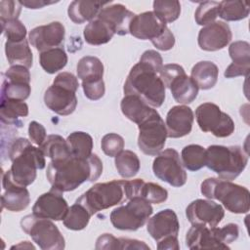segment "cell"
Listing matches in <instances>:
<instances>
[{
  "label": "cell",
  "mask_w": 250,
  "mask_h": 250,
  "mask_svg": "<svg viewBox=\"0 0 250 250\" xmlns=\"http://www.w3.org/2000/svg\"><path fill=\"white\" fill-rule=\"evenodd\" d=\"M83 35L85 41L88 44L93 46H100L109 42L112 39L114 33L106 23L96 18L85 26Z\"/></svg>",
  "instance_id": "29"
},
{
  "label": "cell",
  "mask_w": 250,
  "mask_h": 250,
  "mask_svg": "<svg viewBox=\"0 0 250 250\" xmlns=\"http://www.w3.org/2000/svg\"><path fill=\"white\" fill-rule=\"evenodd\" d=\"M3 78L12 81L30 83V72L23 65H11L3 74Z\"/></svg>",
  "instance_id": "48"
},
{
  "label": "cell",
  "mask_w": 250,
  "mask_h": 250,
  "mask_svg": "<svg viewBox=\"0 0 250 250\" xmlns=\"http://www.w3.org/2000/svg\"><path fill=\"white\" fill-rule=\"evenodd\" d=\"M5 192L1 196L2 209L12 212H21L30 203L29 191L26 187H19L13 184H2Z\"/></svg>",
  "instance_id": "23"
},
{
  "label": "cell",
  "mask_w": 250,
  "mask_h": 250,
  "mask_svg": "<svg viewBox=\"0 0 250 250\" xmlns=\"http://www.w3.org/2000/svg\"><path fill=\"white\" fill-rule=\"evenodd\" d=\"M11 168L3 174L2 184L27 187L36 179V171L46 166L45 155L40 147L24 138L16 139L9 149Z\"/></svg>",
  "instance_id": "2"
},
{
  "label": "cell",
  "mask_w": 250,
  "mask_h": 250,
  "mask_svg": "<svg viewBox=\"0 0 250 250\" xmlns=\"http://www.w3.org/2000/svg\"><path fill=\"white\" fill-rule=\"evenodd\" d=\"M152 171L156 178L172 187L180 188L187 183V172L179 152L174 148H167L156 155Z\"/></svg>",
  "instance_id": "12"
},
{
  "label": "cell",
  "mask_w": 250,
  "mask_h": 250,
  "mask_svg": "<svg viewBox=\"0 0 250 250\" xmlns=\"http://www.w3.org/2000/svg\"><path fill=\"white\" fill-rule=\"evenodd\" d=\"M79 83L77 77L70 72L59 73L53 84L45 91L44 103L55 113L62 116L71 114L77 106L76 91Z\"/></svg>",
  "instance_id": "6"
},
{
  "label": "cell",
  "mask_w": 250,
  "mask_h": 250,
  "mask_svg": "<svg viewBox=\"0 0 250 250\" xmlns=\"http://www.w3.org/2000/svg\"><path fill=\"white\" fill-rule=\"evenodd\" d=\"M200 190L205 197L219 200L230 213L245 214L249 211V190L231 181L207 178L201 183Z\"/></svg>",
  "instance_id": "4"
},
{
  "label": "cell",
  "mask_w": 250,
  "mask_h": 250,
  "mask_svg": "<svg viewBox=\"0 0 250 250\" xmlns=\"http://www.w3.org/2000/svg\"><path fill=\"white\" fill-rule=\"evenodd\" d=\"M21 11V4L20 1L2 0L0 2V21H6L18 19Z\"/></svg>",
  "instance_id": "45"
},
{
  "label": "cell",
  "mask_w": 250,
  "mask_h": 250,
  "mask_svg": "<svg viewBox=\"0 0 250 250\" xmlns=\"http://www.w3.org/2000/svg\"><path fill=\"white\" fill-rule=\"evenodd\" d=\"M219 14V2L205 1L201 2L197 7L194 19L198 25H208L215 21Z\"/></svg>",
  "instance_id": "42"
},
{
  "label": "cell",
  "mask_w": 250,
  "mask_h": 250,
  "mask_svg": "<svg viewBox=\"0 0 250 250\" xmlns=\"http://www.w3.org/2000/svg\"><path fill=\"white\" fill-rule=\"evenodd\" d=\"M178 236L169 235L159 241H157V249L159 250H179L180 244L178 241Z\"/></svg>",
  "instance_id": "54"
},
{
  "label": "cell",
  "mask_w": 250,
  "mask_h": 250,
  "mask_svg": "<svg viewBox=\"0 0 250 250\" xmlns=\"http://www.w3.org/2000/svg\"><path fill=\"white\" fill-rule=\"evenodd\" d=\"M126 180H112L98 183L81 194L75 202L83 205L93 216L127 200L125 192Z\"/></svg>",
  "instance_id": "7"
},
{
  "label": "cell",
  "mask_w": 250,
  "mask_h": 250,
  "mask_svg": "<svg viewBox=\"0 0 250 250\" xmlns=\"http://www.w3.org/2000/svg\"><path fill=\"white\" fill-rule=\"evenodd\" d=\"M28 248V249H35L34 245H32L31 243H29V241H22L21 242L20 244L18 245H14L11 247V249H14V248Z\"/></svg>",
  "instance_id": "56"
},
{
  "label": "cell",
  "mask_w": 250,
  "mask_h": 250,
  "mask_svg": "<svg viewBox=\"0 0 250 250\" xmlns=\"http://www.w3.org/2000/svg\"><path fill=\"white\" fill-rule=\"evenodd\" d=\"M31 93L30 83L12 81L3 78L1 87V99L25 101Z\"/></svg>",
  "instance_id": "39"
},
{
  "label": "cell",
  "mask_w": 250,
  "mask_h": 250,
  "mask_svg": "<svg viewBox=\"0 0 250 250\" xmlns=\"http://www.w3.org/2000/svg\"><path fill=\"white\" fill-rule=\"evenodd\" d=\"M108 2H99V1H84L75 0L72 1L67 10L68 18L74 23H83L85 21H92L95 20L101 10Z\"/></svg>",
  "instance_id": "24"
},
{
  "label": "cell",
  "mask_w": 250,
  "mask_h": 250,
  "mask_svg": "<svg viewBox=\"0 0 250 250\" xmlns=\"http://www.w3.org/2000/svg\"><path fill=\"white\" fill-rule=\"evenodd\" d=\"M153 13L165 23L175 21L181 14V4L177 0H156Z\"/></svg>",
  "instance_id": "40"
},
{
  "label": "cell",
  "mask_w": 250,
  "mask_h": 250,
  "mask_svg": "<svg viewBox=\"0 0 250 250\" xmlns=\"http://www.w3.org/2000/svg\"><path fill=\"white\" fill-rule=\"evenodd\" d=\"M2 32L9 42H21L25 39L26 36V27L19 20H10L1 22Z\"/></svg>",
  "instance_id": "43"
},
{
  "label": "cell",
  "mask_w": 250,
  "mask_h": 250,
  "mask_svg": "<svg viewBox=\"0 0 250 250\" xmlns=\"http://www.w3.org/2000/svg\"><path fill=\"white\" fill-rule=\"evenodd\" d=\"M206 148L199 145H188L182 149L183 166L189 171H198L205 166Z\"/></svg>",
  "instance_id": "37"
},
{
  "label": "cell",
  "mask_w": 250,
  "mask_h": 250,
  "mask_svg": "<svg viewBox=\"0 0 250 250\" xmlns=\"http://www.w3.org/2000/svg\"><path fill=\"white\" fill-rule=\"evenodd\" d=\"M249 11V4L245 1H221L219 2L218 17L227 21H235L247 18Z\"/></svg>",
  "instance_id": "35"
},
{
  "label": "cell",
  "mask_w": 250,
  "mask_h": 250,
  "mask_svg": "<svg viewBox=\"0 0 250 250\" xmlns=\"http://www.w3.org/2000/svg\"><path fill=\"white\" fill-rule=\"evenodd\" d=\"M186 73L184 67L177 63H168L162 66L159 71V77L163 81L165 88H169L172 81L178 76Z\"/></svg>",
  "instance_id": "47"
},
{
  "label": "cell",
  "mask_w": 250,
  "mask_h": 250,
  "mask_svg": "<svg viewBox=\"0 0 250 250\" xmlns=\"http://www.w3.org/2000/svg\"><path fill=\"white\" fill-rule=\"evenodd\" d=\"M65 29L62 22L52 21L48 24L36 26L30 30L28 39L31 45L40 53L50 49L62 47Z\"/></svg>",
  "instance_id": "15"
},
{
  "label": "cell",
  "mask_w": 250,
  "mask_h": 250,
  "mask_svg": "<svg viewBox=\"0 0 250 250\" xmlns=\"http://www.w3.org/2000/svg\"><path fill=\"white\" fill-rule=\"evenodd\" d=\"M28 137L32 144L40 146L47 138L45 127L37 121H31L28 125Z\"/></svg>",
  "instance_id": "49"
},
{
  "label": "cell",
  "mask_w": 250,
  "mask_h": 250,
  "mask_svg": "<svg viewBox=\"0 0 250 250\" xmlns=\"http://www.w3.org/2000/svg\"><path fill=\"white\" fill-rule=\"evenodd\" d=\"M138 146L143 153L156 156L164 148L167 129L166 125L156 109L146 120L138 125Z\"/></svg>",
  "instance_id": "10"
},
{
  "label": "cell",
  "mask_w": 250,
  "mask_h": 250,
  "mask_svg": "<svg viewBox=\"0 0 250 250\" xmlns=\"http://www.w3.org/2000/svg\"><path fill=\"white\" fill-rule=\"evenodd\" d=\"M186 215L192 226L214 228L223 220L225 211L220 204L211 199H196L188 204Z\"/></svg>",
  "instance_id": "13"
},
{
  "label": "cell",
  "mask_w": 250,
  "mask_h": 250,
  "mask_svg": "<svg viewBox=\"0 0 250 250\" xmlns=\"http://www.w3.org/2000/svg\"><path fill=\"white\" fill-rule=\"evenodd\" d=\"M28 115V105L24 101L1 99L0 118L1 121L8 125H17L20 118Z\"/></svg>",
  "instance_id": "30"
},
{
  "label": "cell",
  "mask_w": 250,
  "mask_h": 250,
  "mask_svg": "<svg viewBox=\"0 0 250 250\" xmlns=\"http://www.w3.org/2000/svg\"><path fill=\"white\" fill-rule=\"evenodd\" d=\"M174 100L182 104L192 103L198 94V87L186 73L175 78L169 86Z\"/></svg>",
  "instance_id": "26"
},
{
  "label": "cell",
  "mask_w": 250,
  "mask_h": 250,
  "mask_svg": "<svg viewBox=\"0 0 250 250\" xmlns=\"http://www.w3.org/2000/svg\"><path fill=\"white\" fill-rule=\"evenodd\" d=\"M120 108L125 117L137 125L146 120L154 111L153 107L135 95H125L121 100Z\"/></svg>",
  "instance_id": "25"
},
{
  "label": "cell",
  "mask_w": 250,
  "mask_h": 250,
  "mask_svg": "<svg viewBox=\"0 0 250 250\" xmlns=\"http://www.w3.org/2000/svg\"><path fill=\"white\" fill-rule=\"evenodd\" d=\"M231 38L232 33L228 23L214 21L199 30L197 41L201 50L214 52L229 45Z\"/></svg>",
  "instance_id": "16"
},
{
  "label": "cell",
  "mask_w": 250,
  "mask_h": 250,
  "mask_svg": "<svg viewBox=\"0 0 250 250\" xmlns=\"http://www.w3.org/2000/svg\"><path fill=\"white\" fill-rule=\"evenodd\" d=\"M82 88L86 98L91 101H98L102 99L105 92L104 82L103 79L90 82L82 81Z\"/></svg>",
  "instance_id": "46"
},
{
  "label": "cell",
  "mask_w": 250,
  "mask_h": 250,
  "mask_svg": "<svg viewBox=\"0 0 250 250\" xmlns=\"http://www.w3.org/2000/svg\"><path fill=\"white\" fill-rule=\"evenodd\" d=\"M195 118L203 132H210L215 137L226 138L234 132V122L231 117L213 103L199 104L195 109Z\"/></svg>",
  "instance_id": "11"
},
{
  "label": "cell",
  "mask_w": 250,
  "mask_h": 250,
  "mask_svg": "<svg viewBox=\"0 0 250 250\" xmlns=\"http://www.w3.org/2000/svg\"><path fill=\"white\" fill-rule=\"evenodd\" d=\"M194 115L188 105H175L166 115V129L168 138H182L191 132Z\"/></svg>",
  "instance_id": "19"
},
{
  "label": "cell",
  "mask_w": 250,
  "mask_h": 250,
  "mask_svg": "<svg viewBox=\"0 0 250 250\" xmlns=\"http://www.w3.org/2000/svg\"><path fill=\"white\" fill-rule=\"evenodd\" d=\"M119 249H145L149 250V246L146 245L144 241L137 239L119 237Z\"/></svg>",
  "instance_id": "53"
},
{
  "label": "cell",
  "mask_w": 250,
  "mask_h": 250,
  "mask_svg": "<svg viewBox=\"0 0 250 250\" xmlns=\"http://www.w3.org/2000/svg\"><path fill=\"white\" fill-rule=\"evenodd\" d=\"M232 62L227 67L224 75L227 78L248 76L250 70V44L246 41H234L229 47Z\"/></svg>",
  "instance_id": "22"
},
{
  "label": "cell",
  "mask_w": 250,
  "mask_h": 250,
  "mask_svg": "<svg viewBox=\"0 0 250 250\" xmlns=\"http://www.w3.org/2000/svg\"><path fill=\"white\" fill-rule=\"evenodd\" d=\"M137 197H141L150 204H160L167 200L168 191L158 184L144 181L140 187Z\"/></svg>",
  "instance_id": "41"
},
{
  "label": "cell",
  "mask_w": 250,
  "mask_h": 250,
  "mask_svg": "<svg viewBox=\"0 0 250 250\" xmlns=\"http://www.w3.org/2000/svg\"><path fill=\"white\" fill-rule=\"evenodd\" d=\"M180 224L174 210L164 209L148 219L146 230L149 235L157 242L160 239L174 235L178 236Z\"/></svg>",
  "instance_id": "21"
},
{
  "label": "cell",
  "mask_w": 250,
  "mask_h": 250,
  "mask_svg": "<svg viewBox=\"0 0 250 250\" xmlns=\"http://www.w3.org/2000/svg\"><path fill=\"white\" fill-rule=\"evenodd\" d=\"M219 76L218 66L210 61H201L193 65L190 77L197 85L198 89L209 90L213 88Z\"/></svg>",
  "instance_id": "27"
},
{
  "label": "cell",
  "mask_w": 250,
  "mask_h": 250,
  "mask_svg": "<svg viewBox=\"0 0 250 250\" xmlns=\"http://www.w3.org/2000/svg\"><path fill=\"white\" fill-rule=\"evenodd\" d=\"M91 214L89 211L83 205L75 202L69 207L62 221L66 229L71 230H81L88 226Z\"/></svg>",
  "instance_id": "38"
},
{
  "label": "cell",
  "mask_w": 250,
  "mask_h": 250,
  "mask_svg": "<svg viewBox=\"0 0 250 250\" xmlns=\"http://www.w3.org/2000/svg\"><path fill=\"white\" fill-rule=\"evenodd\" d=\"M21 227L42 250H62L65 247L62 234L50 219L29 214L21 220Z\"/></svg>",
  "instance_id": "8"
},
{
  "label": "cell",
  "mask_w": 250,
  "mask_h": 250,
  "mask_svg": "<svg viewBox=\"0 0 250 250\" xmlns=\"http://www.w3.org/2000/svg\"><path fill=\"white\" fill-rule=\"evenodd\" d=\"M157 71L144 62H139L130 70L124 83L125 95H135L151 107H159L165 101V85Z\"/></svg>",
  "instance_id": "3"
},
{
  "label": "cell",
  "mask_w": 250,
  "mask_h": 250,
  "mask_svg": "<svg viewBox=\"0 0 250 250\" xmlns=\"http://www.w3.org/2000/svg\"><path fill=\"white\" fill-rule=\"evenodd\" d=\"M167 27L153 11L135 15L129 26V33L141 40H153L157 38Z\"/></svg>",
  "instance_id": "17"
},
{
  "label": "cell",
  "mask_w": 250,
  "mask_h": 250,
  "mask_svg": "<svg viewBox=\"0 0 250 250\" xmlns=\"http://www.w3.org/2000/svg\"><path fill=\"white\" fill-rule=\"evenodd\" d=\"M101 147L105 155L115 157L124 148V139L116 133H108L102 138Z\"/></svg>",
  "instance_id": "44"
},
{
  "label": "cell",
  "mask_w": 250,
  "mask_h": 250,
  "mask_svg": "<svg viewBox=\"0 0 250 250\" xmlns=\"http://www.w3.org/2000/svg\"><path fill=\"white\" fill-rule=\"evenodd\" d=\"M152 212L153 208L149 202L141 197H134L125 205L113 209L109 219L117 229L137 230L148 221Z\"/></svg>",
  "instance_id": "9"
},
{
  "label": "cell",
  "mask_w": 250,
  "mask_h": 250,
  "mask_svg": "<svg viewBox=\"0 0 250 250\" xmlns=\"http://www.w3.org/2000/svg\"><path fill=\"white\" fill-rule=\"evenodd\" d=\"M153 46L161 51L171 50L175 45V36L172 31L166 27L165 30L155 39L151 40Z\"/></svg>",
  "instance_id": "50"
},
{
  "label": "cell",
  "mask_w": 250,
  "mask_h": 250,
  "mask_svg": "<svg viewBox=\"0 0 250 250\" xmlns=\"http://www.w3.org/2000/svg\"><path fill=\"white\" fill-rule=\"evenodd\" d=\"M141 62H144L146 63H147L148 65H150L152 68H154L158 73L160 71V69L163 66V60L161 55L156 52L155 50H146V52L143 53L141 59Z\"/></svg>",
  "instance_id": "52"
},
{
  "label": "cell",
  "mask_w": 250,
  "mask_h": 250,
  "mask_svg": "<svg viewBox=\"0 0 250 250\" xmlns=\"http://www.w3.org/2000/svg\"><path fill=\"white\" fill-rule=\"evenodd\" d=\"M66 142L73 156L88 158L92 154L93 139L88 133L82 131L73 132L66 138Z\"/></svg>",
  "instance_id": "34"
},
{
  "label": "cell",
  "mask_w": 250,
  "mask_h": 250,
  "mask_svg": "<svg viewBox=\"0 0 250 250\" xmlns=\"http://www.w3.org/2000/svg\"><path fill=\"white\" fill-rule=\"evenodd\" d=\"M68 209V204L63 198L62 192L52 188L36 199L32 207V214L52 221H62Z\"/></svg>",
  "instance_id": "14"
},
{
  "label": "cell",
  "mask_w": 250,
  "mask_h": 250,
  "mask_svg": "<svg viewBox=\"0 0 250 250\" xmlns=\"http://www.w3.org/2000/svg\"><path fill=\"white\" fill-rule=\"evenodd\" d=\"M186 245L188 249H229V246L222 241L219 228L216 227L192 226L187 232Z\"/></svg>",
  "instance_id": "20"
},
{
  "label": "cell",
  "mask_w": 250,
  "mask_h": 250,
  "mask_svg": "<svg viewBox=\"0 0 250 250\" xmlns=\"http://www.w3.org/2000/svg\"><path fill=\"white\" fill-rule=\"evenodd\" d=\"M5 54L11 65H23L27 68L32 66L33 56L27 39L21 42L6 41Z\"/></svg>",
  "instance_id": "28"
},
{
  "label": "cell",
  "mask_w": 250,
  "mask_h": 250,
  "mask_svg": "<svg viewBox=\"0 0 250 250\" xmlns=\"http://www.w3.org/2000/svg\"><path fill=\"white\" fill-rule=\"evenodd\" d=\"M67 55L62 47L47 50L40 53L39 62L41 67L49 74L62 70L67 63Z\"/></svg>",
  "instance_id": "32"
},
{
  "label": "cell",
  "mask_w": 250,
  "mask_h": 250,
  "mask_svg": "<svg viewBox=\"0 0 250 250\" xmlns=\"http://www.w3.org/2000/svg\"><path fill=\"white\" fill-rule=\"evenodd\" d=\"M21 6H24L28 9H40L45 6L57 3L55 1H44V0H24V1H20Z\"/></svg>",
  "instance_id": "55"
},
{
  "label": "cell",
  "mask_w": 250,
  "mask_h": 250,
  "mask_svg": "<svg viewBox=\"0 0 250 250\" xmlns=\"http://www.w3.org/2000/svg\"><path fill=\"white\" fill-rule=\"evenodd\" d=\"M135 14L120 3H107L99 13L98 19L108 25L114 34L126 35Z\"/></svg>",
  "instance_id": "18"
},
{
  "label": "cell",
  "mask_w": 250,
  "mask_h": 250,
  "mask_svg": "<svg viewBox=\"0 0 250 250\" xmlns=\"http://www.w3.org/2000/svg\"><path fill=\"white\" fill-rule=\"evenodd\" d=\"M95 248L98 250L119 249V238H116L111 233H104L97 238Z\"/></svg>",
  "instance_id": "51"
},
{
  "label": "cell",
  "mask_w": 250,
  "mask_h": 250,
  "mask_svg": "<svg viewBox=\"0 0 250 250\" xmlns=\"http://www.w3.org/2000/svg\"><path fill=\"white\" fill-rule=\"evenodd\" d=\"M103 173V162L92 153L88 158H78L70 154L59 160H51L46 177L53 188L62 192L76 189L84 182H94Z\"/></svg>",
  "instance_id": "1"
},
{
  "label": "cell",
  "mask_w": 250,
  "mask_h": 250,
  "mask_svg": "<svg viewBox=\"0 0 250 250\" xmlns=\"http://www.w3.org/2000/svg\"><path fill=\"white\" fill-rule=\"evenodd\" d=\"M45 157L51 160H59L71 154L66 140L60 135H49L45 142L39 146Z\"/></svg>",
  "instance_id": "33"
},
{
  "label": "cell",
  "mask_w": 250,
  "mask_h": 250,
  "mask_svg": "<svg viewBox=\"0 0 250 250\" xmlns=\"http://www.w3.org/2000/svg\"><path fill=\"white\" fill-rule=\"evenodd\" d=\"M247 163L248 156L238 146L212 145L206 148L205 166L220 179L234 180L244 171Z\"/></svg>",
  "instance_id": "5"
},
{
  "label": "cell",
  "mask_w": 250,
  "mask_h": 250,
  "mask_svg": "<svg viewBox=\"0 0 250 250\" xmlns=\"http://www.w3.org/2000/svg\"><path fill=\"white\" fill-rule=\"evenodd\" d=\"M76 71L77 77L82 81H97L103 79L104 64L97 57L85 56L79 60L76 66Z\"/></svg>",
  "instance_id": "31"
},
{
  "label": "cell",
  "mask_w": 250,
  "mask_h": 250,
  "mask_svg": "<svg viewBox=\"0 0 250 250\" xmlns=\"http://www.w3.org/2000/svg\"><path fill=\"white\" fill-rule=\"evenodd\" d=\"M115 168L118 174L125 179L135 177L141 167L138 155L132 150H122L115 156Z\"/></svg>",
  "instance_id": "36"
}]
</instances>
